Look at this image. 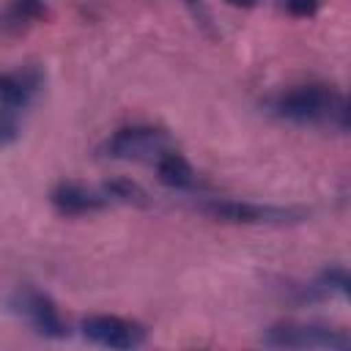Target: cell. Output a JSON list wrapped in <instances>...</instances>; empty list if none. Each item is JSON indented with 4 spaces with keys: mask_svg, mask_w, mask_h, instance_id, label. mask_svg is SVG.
Returning a JSON list of instances; mask_svg holds the SVG:
<instances>
[{
    "mask_svg": "<svg viewBox=\"0 0 351 351\" xmlns=\"http://www.w3.org/2000/svg\"><path fill=\"white\" fill-rule=\"evenodd\" d=\"M271 112L293 121V123H313V126H329L337 132L348 129V101L346 96L332 85H296L282 93H277L269 101Z\"/></svg>",
    "mask_w": 351,
    "mask_h": 351,
    "instance_id": "obj_1",
    "label": "cell"
},
{
    "mask_svg": "<svg viewBox=\"0 0 351 351\" xmlns=\"http://www.w3.org/2000/svg\"><path fill=\"white\" fill-rule=\"evenodd\" d=\"M263 346L271 348H329L343 351L351 346V337L346 329L326 326V324H296V321H280L271 324L263 337Z\"/></svg>",
    "mask_w": 351,
    "mask_h": 351,
    "instance_id": "obj_2",
    "label": "cell"
},
{
    "mask_svg": "<svg viewBox=\"0 0 351 351\" xmlns=\"http://www.w3.org/2000/svg\"><path fill=\"white\" fill-rule=\"evenodd\" d=\"M170 145H173V140L165 129L134 123V126H121L118 132H112L99 151H101V156H110V159H134V162L151 159V162H156L162 154L170 151Z\"/></svg>",
    "mask_w": 351,
    "mask_h": 351,
    "instance_id": "obj_3",
    "label": "cell"
},
{
    "mask_svg": "<svg viewBox=\"0 0 351 351\" xmlns=\"http://www.w3.org/2000/svg\"><path fill=\"white\" fill-rule=\"evenodd\" d=\"M8 307H11V313H16L19 318H25L44 337H55L58 340V337H66L69 335V326H66L58 304L47 293H41V291H36L30 285L14 291L11 299H8Z\"/></svg>",
    "mask_w": 351,
    "mask_h": 351,
    "instance_id": "obj_4",
    "label": "cell"
},
{
    "mask_svg": "<svg viewBox=\"0 0 351 351\" xmlns=\"http://www.w3.org/2000/svg\"><path fill=\"white\" fill-rule=\"evenodd\" d=\"M80 329L90 343L104 348H137L145 343V329L121 315H88Z\"/></svg>",
    "mask_w": 351,
    "mask_h": 351,
    "instance_id": "obj_5",
    "label": "cell"
},
{
    "mask_svg": "<svg viewBox=\"0 0 351 351\" xmlns=\"http://www.w3.org/2000/svg\"><path fill=\"white\" fill-rule=\"evenodd\" d=\"M203 211L222 222H244V225H261V222H291L299 219L302 211L296 208H280V206H261L247 200H211L203 203Z\"/></svg>",
    "mask_w": 351,
    "mask_h": 351,
    "instance_id": "obj_6",
    "label": "cell"
},
{
    "mask_svg": "<svg viewBox=\"0 0 351 351\" xmlns=\"http://www.w3.org/2000/svg\"><path fill=\"white\" fill-rule=\"evenodd\" d=\"M52 206L58 214L63 217H82V214H93V211H101L110 200L104 192H93L82 184H74V181H63L52 189L49 195Z\"/></svg>",
    "mask_w": 351,
    "mask_h": 351,
    "instance_id": "obj_7",
    "label": "cell"
},
{
    "mask_svg": "<svg viewBox=\"0 0 351 351\" xmlns=\"http://www.w3.org/2000/svg\"><path fill=\"white\" fill-rule=\"evenodd\" d=\"M36 88H38V77L33 71L0 74V110L16 115L19 110H25L30 104Z\"/></svg>",
    "mask_w": 351,
    "mask_h": 351,
    "instance_id": "obj_8",
    "label": "cell"
},
{
    "mask_svg": "<svg viewBox=\"0 0 351 351\" xmlns=\"http://www.w3.org/2000/svg\"><path fill=\"white\" fill-rule=\"evenodd\" d=\"M156 176L165 186H173V189H195L200 184L192 165L173 148L156 159Z\"/></svg>",
    "mask_w": 351,
    "mask_h": 351,
    "instance_id": "obj_9",
    "label": "cell"
},
{
    "mask_svg": "<svg viewBox=\"0 0 351 351\" xmlns=\"http://www.w3.org/2000/svg\"><path fill=\"white\" fill-rule=\"evenodd\" d=\"M47 14H49V8L44 0H11V5L3 14V25L19 30V27L47 19Z\"/></svg>",
    "mask_w": 351,
    "mask_h": 351,
    "instance_id": "obj_10",
    "label": "cell"
},
{
    "mask_svg": "<svg viewBox=\"0 0 351 351\" xmlns=\"http://www.w3.org/2000/svg\"><path fill=\"white\" fill-rule=\"evenodd\" d=\"M101 192L107 195V200L137 203V206H143V203H145V192H143V186H140V184H134V181H129V178H112V181H107V184H104V189H101Z\"/></svg>",
    "mask_w": 351,
    "mask_h": 351,
    "instance_id": "obj_11",
    "label": "cell"
},
{
    "mask_svg": "<svg viewBox=\"0 0 351 351\" xmlns=\"http://www.w3.org/2000/svg\"><path fill=\"white\" fill-rule=\"evenodd\" d=\"M285 8L293 16H313L318 11V0H285Z\"/></svg>",
    "mask_w": 351,
    "mask_h": 351,
    "instance_id": "obj_12",
    "label": "cell"
},
{
    "mask_svg": "<svg viewBox=\"0 0 351 351\" xmlns=\"http://www.w3.org/2000/svg\"><path fill=\"white\" fill-rule=\"evenodd\" d=\"M230 5H236V8H250V5H255V0H228Z\"/></svg>",
    "mask_w": 351,
    "mask_h": 351,
    "instance_id": "obj_13",
    "label": "cell"
},
{
    "mask_svg": "<svg viewBox=\"0 0 351 351\" xmlns=\"http://www.w3.org/2000/svg\"><path fill=\"white\" fill-rule=\"evenodd\" d=\"M186 3H189L192 8H200V0H186Z\"/></svg>",
    "mask_w": 351,
    "mask_h": 351,
    "instance_id": "obj_14",
    "label": "cell"
}]
</instances>
